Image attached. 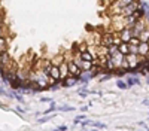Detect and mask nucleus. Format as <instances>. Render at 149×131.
I'll list each match as a JSON object with an SVG mask.
<instances>
[{
	"label": "nucleus",
	"mask_w": 149,
	"mask_h": 131,
	"mask_svg": "<svg viewBox=\"0 0 149 131\" xmlns=\"http://www.w3.org/2000/svg\"><path fill=\"white\" fill-rule=\"evenodd\" d=\"M60 69V76H61V81H64L66 77H69V66H67V61H64L63 64L58 66Z\"/></svg>",
	"instance_id": "423d86ee"
},
{
	"label": "nucleus",
	"mask_w": 149,
	"mask_h": 131,
	"mask_svg": "<svg viewBox=\"0 0 149 131\" xmlns=\"http://www.w3.org/2000/svg\"><path fill=\"white\" fill-rule=\"evenodd\" d=\"M51 61H52V66H57V67H58L60 64H63L64 61H66V60H64V54H57V55H54L52 58H51Z\"/></svg>",
	"instance_id": "ddd939ff"
},
{
	"label": "nucleus",
	"mask_w": 149,
	"mask_h": 131,
	"mask_svg": "<svg viewBox=\"0 0 149 131\" xmlns=\"http://www.w3.org/2000/svg\"><path fill=\"white\" fill-rule=\"evenodd\" d=\"M9 49V39L8 37H0V54H3V52H8Z\"/></svg>",
	"instance_id": "9d476101"
},
{
	"label": "nucleus",
	"mask_w": 149,
	"mask_h": 131,
	"mask_svg": "<svg viewBox=\"0 0 149 131\" xmlns=\"http://www.w3.org/2000/svg\"><path fill=\"white\" fill-rule=\"evenodd\" d=\"M146 83H148V85H149V76H148V77H146Z\"/></svg>",
	"instance_id": "58836bf2"
},
{
	"label": "nucleus",
	"mask_w": 149,
	"mask_h": 131,
	"mask_svg": "<svg viewBox=\"0 0 149 131\" xmlns=\"http://www.w3.org/2000/svg\"><path fill=\"white\" fill-rule=\"evenodd\" d=\"M137 125H140L142 128H145V127L148 125V124H146V121H139V122H137Z\"/></svg>",
	"instance_id": "2f4dec72"
},
{
	"label": "nucleus",
	"mask_w": 149,
	"mask_h": 131,
	"mask_svg": "<svg viewBox=\"0 0 149 131\" xmlns=\"http://www.w3.org/2000/svg\"><path fill=\"white\" fill-rule=\"evenodd\" d=\"M51 69H52V61H51V58H45V60H43V69H42V71L46 76H49Z\"/></svg>",
	"instance_id": "f8f14e48"
},
{
	"label": "nucleus",
	"mask_w": 149,
	"mask_h": 131,
	"mask_svg": "<svg viewBox=\"0 0 149 131\" xmlns=\"http://www.w3.org/2000/svg\"><path fill=\"white\" fill-rule=\"evenodd\" d=\"M145 58H146V61L149 63V52H148V54H146V57H145Z\"/></svg>",
	"instance_id": "4c0bfd02"
},
{
	"label": "nucleus",
	"mask_w": 149,
	"mask_h": 131,
	"mask_svg": "<svg viewBox=\"0 0 149 131\" xmlns=\"http://www.w3.org/2000/svg\"><path fill=\"white\" fill-rule=\"evenodd\" d=\"M142 42H140V39L139 37H131L130 40H128V45H131V46H139Z\"/></svg>",
	"instance_id": "a878e982"
},
{
	"label": "nucleus",
	"mask_w": 149,
	"mask_h": 131,
	"mask_svg": "<svg viewBox=\"0 0 149 131\" xmlns=\"http://www.w3.org/2000/svg\"><path fill=\"white\" fill-rule=\"evenodd\" d=\"M118 51L121 52V54L122 55H128V54H130V45H128V43H125V42H122L121 45H119V46H118Z\"/></svg>",
	"instance_id": "2eb2a0df"
},
{
	"label": "nucleus",
	"mask_w": 149,
	"mask_h": 131,
	"mask_svg": "<svg viewBox=\"0 0 149 131\" xmlns=\"http://www.w3.org/2000/svg\"><path fill=\"white\" fill-rule=\"evenodd\" d=\"M17 113H21V115H23V113H25V110H24L23 107H19V106H18V107H17Z\"/></svg>",
	"instance_id": "72a5a7b5"
},
{
	"label": "nucleus",
	"mask_w": 149,
	"mask_h": 131,
	"mask_svg": "<svg viewBox=\"0 0 149 131\" xmlns=\"http://www.w3.org/2000/svg\"><path fill=\"white\" fill-rule=\"evenodd\" d=\"M91 127H94L95 130H106L107 128V125L105 122H99V121H93V125Z\"/></svg>",
	"instance_id": "4be33fe9"
},
{
	"label": "nucleus",
	"mask_w": 149,
	"mask_h": 131,
	"mask_svg": "<svg viewBox=\"0 0 149 131\" xmlns=\"http://www.w3.org/2000/svg\"><path fill=\"white\" fill-rule=\"evenodd\" d=\"M79 67H81L82 71H91L94 66H93V61H81Z\"/></svg>",
	"instance_id": "4468645a"
},
{
	"label": "nucleus",
	"mask_w": 149,
	"mask_h": 131,
	"mask_svg": "<svg viewBox=\"0 0 149 131\" xmlns=\"http://www.w3.org/2000/svg\"><path fill=\"white\" fill-rule=\"evenodd\" d=\"M130 54L139 55V46H131V45H130Z\"/></svg>",
	"instance_id": "cd10ccee"
},
{
	"label": "nucleus",
	"mask_w": 149,
	"mask_h": 131,
	"mask_svg": "<svg viewBox=\"0 0 149 131\" xmlns=\"http://www.w3.org/2000/svg\"><path fill=\"white\" fill-rule=\"evenodd\" d=\"M118 34H119V37H121V40L125 42V43H128V40L133 37V36H131V28H124L121 33H118Z\"/></svg>",
	"instance_id": "0eeeda50"
},
{
	"label": "nucleus",
	"mask_w": 149,
	"mask_h": 131,
	"mask_svg": "<svg viewBox=\"0 0 149 131\" xmlns=\"http://www.w3.org/2000/svg\"><path fill=\"white\" fill-rule=\"evenodd\" d=\"M125 82H127V85H128V88H131L133 85H140V79H139L137 76H133V75L127 76V77H125Z\"/></svg>",
	"instance_id": "9b49d317"
},
{
	"label": "nucleus",
	"mask_w": 149,
	"mask_h": 131,
	"mask_svg": "<svg viewBox=\"0 0 149 131\" xmlns=\"http://www.w3.org/2000/svg\"><path fill=\"white\" fill-rule=\"evenodd\" d=\"M6 33H8V28H6V25H5V27H0V37H5Z\"/></svg>",
	"instance_id": "c756f323"
},
{
	"label": "nucleus",
	"mask_w": 149,
	"mask_h": 131,
	"mask_svg": "<svg viewBox=\"0 0 149 131\" xmlns=\"http://www.w3.org/2000/svg\"><path fill=\"white\" fill-rule=\"evenodd\" d=\"M49 77H52V79H55L57 82H61L60 69H58L57 66H52V69H51V71H49Z\"/></svg>",
	"instance_id": "1a4fd4ad"
},
{
	"label": "nucleus",
	"mask_w": 149,
	"mask_h": 131,
	"mask_svg": "<svg viewBox=\"0 0 149 131\" xmlns=\"http://www.w3.org/2000/svg\"><path fill=\"white\" fill-rule=\"evenodd\" d=\"M52 131H60V130H58V128H57V130H52Z\"/></svg>",
	"instance_id": "37998d69"
},
{
	"label": "nucleus",
	"mask_w": 149,
	"mask_h": 131,
	"mask_svg": "<svg viewBox=\"0 0 149 131\" xmlns=\"http://www.w3.org/2000/svg\"><path fill=\"white\" fill-rule=\"evenodd\" d=\"M113 36H115V33L105 30V33L101 34V46H106V48L112 46L113 45Z\"/></svg>",
	"instance_id": "f257e3e1"
},
{
	"label": "nucleus",
	"mask_w": 149,
	"mask_h": 131,
	"mask_svg": "<svg viewBox=\"0 0 149 131\" xmlns=\"http://www.w3.org/2000/svg\"><path fill=\"white\" fill-rule=\"evenodd\" d=\"M125 61L128 63V67H130V70H134V69H137L139 64H140V55L128 54V55H125Z\"/></svg>",
	"instance_id": "f03ea898"
},
{
	"label": "nucleus",
	"mask_w": 149,
	"mask_h": 131,
	"mask_svg": "<svg viewBox=\"0 0 149 131\" xmlns=\"http://www.w3.org/2000/svg\"><path fill=\"white\" fill-rule=\"evenodd\" d=\"M139 39H140V42H148V40H149V27L140 33V34H139Z\"/></svg>",
	"instance_id": "aec40b11"
},
{
	"label": "nucleus",
	"mask_w": 149,
	"mask_h": 131,
	"mask_svg": "<svg viewBox=\"0 0 149 131\" xmlns=\"http://www.w3.org/2000/svg\"><path fill=\"white\" fill-rule=\"evenodd\" d=\"M116 88L118 89H122V91H125V89H130L128 88V85L124 79H116Z\"/></svg>",
	"instance_id": "a211bd4d"
},
{
	"label": "nucleus",
	"mask_w": 149,
	"mask_h": 131,
	"mask_svg": "<svg viewBox=\"0 0 149 131\" xmlns=\"http://www.w3.org/2000/svg\"><path fill=\"white\" fill-rule=\"evenodd\" d=\"M97 77H99L100 82H106V81H109V79L112 77V75H111V73H101V75H99Z\"/></svg>",
	"instance_id": "393cba45"
},
{
	"label": "nucleus",
	"mask_w": 149,
	"mask_h": 131,
	"mask_svg": "<svg viewBox=\"0 0 149 131\" xmlns=\"http://www.w3.org/2000/svg\"><path fill=\"white\" fill-rule=\"evenodd\" d=\"M58 112H75V107L73 106H69V104H63V106L57 107Z\"/></svg>",
	"instance_id": "412c9836"
},
{
	"label": "nucleus",
	"mask_w": 149,
	"mask_h": 131,
	"mask_svg": "<svg viewBox=\"0 0 149 131\" xmlns=\"http://www.w3.org/2000/svg\"><path fill=\"white\" fill-rule=\"evenodd\" d=\"M125 75H128V71L127 70H124V69H116L115 71H113V76H116V77H118V79H122V77H124Z\"/></svg>",
	"instance_id": "6ab92c4d"
},
{
	"label": "nucleus",
	"mask_w": 149,
	"mask_h": 131,
	"mask_svg": "<svg viewBox=\"0 0 149 131\" xmlns=\"http://www.w3.org/2000/svg\"><path fill=\"white\" fill-rule=\"evenodd\" d=\"M52 118H55V115H46V116H42V118H39L37 119V122L39 124H45V122H48V121H51Z\"/></svg>",
	"instance_id": "5701e85b"
},
{
	"label": "nucleus",
	"mask_w": 149,
	"mask_h": 131,
	"mask_svg": "<svg viewBox=\"0 0 149 131\" xmlns=\"http://www.w3.org/2000/svg\"><path fill=\"white\" fill-rule=\"evenodd\" d=\"M40 101L42 103H51V101H52V98H51V97H40Z\"/></svg>",
	"instance_id": "7c9ffc66"
},
{
	"label": "nucleus",
	"mask_w": 149,
	"mask_h": 131,
	"mask_svg": "<svg viewBox=\"0 0 149 131\" xmlns=\"http://www.w3.org/2000/svg\"><path fill=\"white\" fill-rule=\"evenodd\" d=\"M89 131H99V130H95V128H94V130H89Z\"/></svg>",
	"instance_id": "a19ab883"
},
{
	"label": "nucleus",
	"mask_w": 149,
	"mask_h": 131,
	"mask_svg": "<svg viewBox=\"0 0 149 131\" xmlns=\"http://www.w3.org/2000/svg\"><path fill=\"white\" fill-rule=\"evenodd\" d=\"M146 124H148V125H149V118H148V121H146Z\"/></svg>",
	"instance_id": "ea45409f"
},
{
	"label": "nucleus",
	"mask_w": 149,
	"mask_h": 131,
	"mask_svg": "<svg viewBox=\"0 0 149 131\" xmlns=\"http://www.w3.org/2000/svg\"><path fill=\"white\" fill-rule=\"evenodd\" d=\"M136 131H145V130H136Z\"/></svg>",
	"instance_id": "79ce46f5"
},
{
	"label": "nucleus",
	"mask_w": 149,
	"mask_h": 131,
	"mask_svg": "<svg viewBox=\"0 0 149 131\" xmlns=\"http://www.w3.org/2000/svg\"><path fill=\"white\" fill-rule=\"evenodd\" d=\"M58 130H60V131H67L69 127L67 125H58Z\"/></svg>",
	"instance_id": "473e14b6"
},
{
	"label": "nucleus",
	"mask_w": 149,
	"mask_h": 131,
	"mask_svg": "<svg viewBox=\"0 0 149 131\" xmlns=\"http://www.w3.org/2000/svg\"><path fill=\"white\" fill-rule=\"evenodd\" d=\"M67 66H69V76H76V77L81 76L82 70H81V67L77 64H75L73 61H69Z\"/></svg>",
	"instance_id": "20e7f679"
},
{
	"label": "nucleus",
	"mask_w": 149,
	"mask_h": 131,
	"mask_svg": "<svg viewBox=\"0 0 149 131\" xmlns=\"http://www.w3.org/2000/svg\"><path fill=\"white\" fill-rule=\"evenodd\" d=\"M60 83H61V88H73V87H76V85H79V77L69 76L64 81H61Z\"/></svg>",
	"instance_id": "7ed1b4c3"
},
{
	"label": "nucleus",
	"mask_w": 149,
	"mask_h": 131,
	"mask_svg": "<svg viewBox=\"0 0 149 131\" xmlns=\"http://www.w3.org/2000/svg\"><path fill=\"white\" fill-rule=\"evenodd\" d=\"M148 52H149L148 43H146V42H142V43L139 45V55H140V57H146Z\"/></svg>",
	"instance_id": "dca6fc26"
},
{
	"label": "nucleus",
	"mask_w": 149,
	"mask_h": 131,
	"mask_svg": "<svg viewBox=\"0 0 149 131\" xmlns=\"http://www.w3.org/2000/svg\"><path fill=\"white\" fill-rule=\"evenodd\" d=\"M77 94H79V95H81L82 98H85V97H88V94H87V93H81V91H77Z\"/></svg>",
	"instance_id": "c9c22d12"
},
{
	"label": "nucleus",
	"mask_w": 149,
	"mask_h": 131,
	"mask_svg": "<svg viewBox=\"0 0 149 131\" xmlns=\"http://www.w3.org/2000/svg\"><path fill=\"white\" fill-rule=\"evenodd\" d=\"M94 77H97L93 71H82L81 76H79V83H83V85H87L91 79H94Z\"/></svg>",
	"instance_id": "39448f33"
},
{
	"label": "nucleus",
	"mask_w": 149,
	"mask_h": 131,
	"mask_svg": "<svg viewBox=\"0 0 149 131\" xmlns=\"http://www.w3.org/2000/svg\"><path fill=\"white\" fill-rule=\"evenodd\" d=\"M112 60H113V64H115V67H116V69H119V67H121V64H122V61H124V55H122L121 52L118 51V52H116V54H113Z\"/></svg>",
	"instance_id": "6e6552de"
},
{
	"label": "nucleus",
	"mask_w": 149,
	"mask_h": 131,
	"mask_svg": "<svg viewBox=\"0 0 149 131\" xmlns=\"http://www.w3.org/2000/svg\"><path fill=\"white\" fill-rule=\"evenodd\" d=\"M146 43H148V46H149V40H148V42H146Z\"/></svg>",
	"instance_id": "c03bdc74"
},
{
	"label": "nucleus",
	"mask_w": 149,
	"mask_h": 131,
	"mask_svg": "<svg viewBox=\"0 0 149 131\" xmlns=\"http://www.w3.org/2000/svg\"><path fill=\"white\" fill-rule=\"evenodd\" d=\"M79 125H81L82 128H85V127H88V125L91 127V125H93V121H91V119H85V121H82Z\"/></svg>",
	"instance_id": "bb28decb"
},
{
	"label": "nucleus",
	"mask_w": 149,
	"mask_h": 131,
	"mask_svg": "<svg viewBox=\"0 0 149 131\" xmlns=\"http://www.w3.org/2000/svg\"><path fill=\"white\" fill-rule=\"evenodd\" d=\"M88 109H89L88 106H82V107H81V112H83V113H85V112H88Z\"/></svg>",
	"instance_id": "f704fd0d"
},
{
	"label": "nucleus",
	"mask_w": 149,
	"mask_h": 131,
	"mask_svg": "<svg viewBox=\"0 0 149 131\" xmlns=\"http://www.w3.org/2000/svg\"><path fill=\"white\" fill-rule=\"evenodd\" d=\"M77 51L81 52H85V51H88V43L87 42H81V43H77Z\"/></svg>",
	"instance_id": "b1692460"
},
{
	"label": "nucleus",
	"mask_w": 149,
	"mask_h": 131,
	"mask_svg": "<svg viewBox=\"0 0 149 131\" xmlns=\"http://www.w3.org/2000/svg\"><path fill=\"white\" fill-rule=\"evenodd\" d=\"M142 104H143V106H149V100H148V98H145V100H143V103H142Z\"/></svg>",
	"instance_id": "e433bc0d"
},
{
	"label": "nucleus",
	"mask_w": 149,
	"mask_h": 131,
	"mask_svg": "<svg viewBox=\"0 0 149 131\" xmlns=\"http://www.w3.org/2000/svg\"><path fill=\"white\" fill-rule=\"evenodd\" d=\"M81 60L82 61H94L95 57L89 51H85V52H82V54H81Z\"/></svg>",
	"instance_id": "f3484780"
},
{
	"label": "nucleus",
	"mask_w": 149,
	"mask_h": 131,
	"mask_svg": "<svg viewBox=\"0 0 149 131\" xmlns=\"http://www.w3.org/2000/svg\"><path fill=\"white\" fill-rule=\"evenodd\" d=\"M0 27H5V14L2 9H0Z\"/></svg>",
	"instance_id": "c85d7f7f"
}]
</instances>
